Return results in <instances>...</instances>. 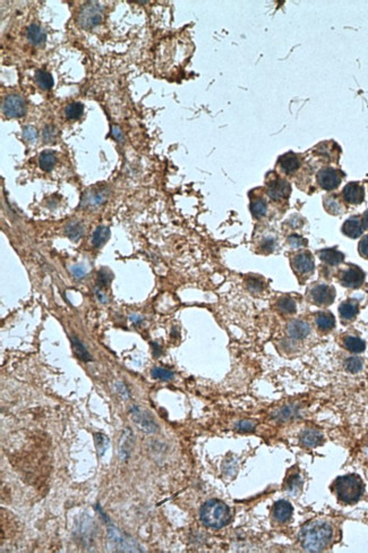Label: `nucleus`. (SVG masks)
Masks as SVG:
<instances>
[{
    "label": "nucleus",
    "instance_id": "nucleus-1",
    "mask_svg": "<svg viewBox=\"0 0 368 553\" xmlns=\"http://www.w3.org/2000/svg\"><path fill=\"white\" fill-rule=\"evenodd\" d=\"M332 534L333 530L329 522L313 521L303 526L299 537L306 551L321 552L329 545Z\"/></svg>",
    "mask_w": 368,
    "mask_h": 553
},
{
    "label": "nucleus",
    "instance_id": "nucleus-2",
    "mask_svg": "<svg viewBox=\"0 0 368 553\" xmlns=\"http://www.w3.org/2000/svg\"><path fill=\"white\" fill-rule=\"evenodd\" d=\"M201 521L210 528H222L231 519V511L226 503L212 499L203 504L200 511Z\"/></svg>",
    "mask_w": 368,
    "mask_h": 553
},
{
    "label": "nucleus",
    "instance_id": "nucleus-3",
    "mask_svg": "<svg viewBox=\"0 0 368 553\" xmlns=\"http://www.w3.org/2000/svg\"><path fill=\"white\" fill-rule=\"evenodd\" d=\"M334 489L340 501L344 503H356L364 493V483L358 475L350 474L337 478Z\"/></svg>",
    "mask_w": 368,
    "mask_h": 553
},
{
    "label": "nucleus",
    "instance_id": "nucleus-4",
    "mask_svg": "<svg viewBox=\"0 0 368 553\" xmlns=\"http://www.w3.org/2000/svg\"><path fill=\"white\" fill-rule=\"evenodd\" d=\"M101 21H102L101 7L96 2L85 3L78 15V23L85 29L94 28L101 23Z\"/></svg>",
    "mask_w": 368,
    "mask_h": 553
},
{
    "label": "nucleus",
    "instance_id": "nucleus-5",
    "mask_svg": "<svg viewBox=\"0 0 368 553\" xmlns=\"http://www.w3.org/2000/svg\"><path fill=\"white\" fill-rule=\"evenodd\" d=\"M340 283L347 288H359L365 281V272L357 265H349L339 275Z\"/></svg>",
    "mask_w": 368,
    "mask_h": 553
},
{
    "label": "nucleus",
    "instance_id": "nucleus-6",
    "mask_svg": "<svg viewBox=\"0 0 368 553\" xmlns=\"http://www.w3.org/2000/svg\"><path fill=\"white\" fill-rule=\"evenodd\" d=\"M130 413H131V418H133L135 424H136L143 432L152 434V433H155L157 430H159V427H157V424L155 423L154 418L146 412V410L142 409L141 407L134 406L133 408H131Z\"/></svg>",
    "mask_w": 368,
    "mask_h": 553
},
{
    "label": "nucleus",
    "instance_id": "nucleus-7",
    "mask_svg": "<svg viewBox=\"0 0 368 553\" xmlns=\"http://www.w3.org/2000/svg\"><path fill=\"white\" fill-rule=\"evenodd\" d=\"M2 114L8 118H20L25 115L26 106L22 96L17 94L8 95L5 99L1 107Z\"/></svg>",
    "mask_w": 368,
    "mask_h": 553
},
{
    "label": "nucleus",
    "instance_id": "nucleus-8",
    "mask_svg": "<svg viewBox=\"0 0 368 553\" xmlns=\"http://www.w3.org/2000/svg\"><path fill=\"white\" fill-rule=\"evenodd\" d=\"M291 267L296 272V275L306 276L311 274L315 268L313 255L306 251L297 253L296 255L292 256Z\"/></svg>",
    "mask_w": 368,
    "mask_h": 553
},
{
    "label": "nucleus",
    "instance_id": "nucleus-9",
    "mask_svg": "<svg viewBox=\"0 0 368 553\" xmlns=\"http://www.w3.org/2000/svg\"><path fill=\"white\" fill-rule=\"evenodd\" d=\"M317 183L323 189L333 190L341 184V175L334 168H323L317 174Z\"/></svg>",
    "mask_w": 368,
    "mask_h": 553
},
{
    "label": "nucleus",
    "instance_id": "nucleus-10",
    "mask_svg": "<svg viewBox=\"0 0 368 553\" xmlns=\"http://www.w3.org/2000/svg\"><path fill=\"white\" fill-rule=\"evenodd\" d=\"M310 297L315 304L318 306L331 305L336 300V289L332 286L321 283V285L311 288Z\"/></svg>",
    "mask_w": 368,
    "mask_h": 553
},
{
    "label": "nucleus",
    "instance_id": "nucleus-11",
    "mask_svg": "<svg viewBox=\"0 0 368 553\" xmlns=\"http://www.w3.org/2000/svg\"><path fill=\"white\" fill-rule=\"evenodd\" d=\"M108 534L111 542H114L122 551H141L137 543H135L131 539H126L125 535L120 533L114 526H110L108 528Z\"/></svg>",
    "mask_w": 368,
    "mask_h": 553
},
{
    "label": "nucleus",
    "instance_id": "nucleus-12",
    "mask_svg": "<svg viewBox=\"0 0 368 553\" xmlns=\"http://www.w3.org/2000/svg\"><path fill=\"white\" fill-rule=\"evenodd\" d=\"M291 192L290 184L284 179L276 178L268 186V195L274 201L287 199Z\"/></svg>",
    "mask_w": 368,
    "mask_h": 553
},
{
    "label": "nucleus",
    "instance_id": "nucleus-13",
    "mask_svg": "<svg viewBox=\"0 0 368 553\" xmlns=\"http://www.w3.org/2000/svg\"><path fill=\"white\" fill-rule=\"evenodd\" d=\"M342 197L349 204H360L365 199V189L358 183H349L342 190Z\"/></svg>",
    "mask_w": 368,
    "mask_h": 553
},
{
    "label": "nucleus",
    "instance_id": "nucleus-14",
    "mask_svg": "<svg viewBox=\"0 0 368 553\" xmlns=\"http://www.w3.org/2000/svg\"><path fill=\"white\" fill-rule=\"evenodd\" d=\"M134 446V434L129 428L123 429L119 442V457L122 461H128Z\"/></svg>",
    "mask_w": 368,
    "mask_h": 553
},
{
    "label": "nucleus",
    "instance_id": "nucleus-15",
    "mask_svg": "<svg viewBox=\"0 0 368 553\" xmlns=\"http://www.w3.org/2000/svg\"><path fill=\"white\" fill-rule=\"evenodd\" d=\"M364 226L359 216H351L347 219L342 226V233L350 238H358L363 235Z\"/></svg>",
    "mask_w": 368,
    "mask_h": 553
},
{
    "label": "nucleus",
    "instance_id": "nucleus-16",
    "mask_svg": "<svg viewBox=\"0 0 368 553\" xmlns=\"http://www.w3.org/2000/svg\"><path fill=\"white\" fill-rule=\"evenodd\" d=\"M279 166L280 169L283 171L284 174L291 175L294 174L296 170H298L300 166V159L297 154H295L294 152L285 153V154L281 155L279 158Z\"/></svg>",
    "mask_w": 368,
    "mask_h": 553
},
{
    "label": "nucleus",
    "instance_id": "nucleus-17",
    "mask_svg": "<svg viewBox=\"0 0 368 553\" xmlns=\"http://www.w3.org/2000/svg\"><path fill=\"white\" fill-rule=\"evenodd\" d=\"M107 197H108V193L106 188L93 189L91 192L86 194V195H84L83 200H82V207H92V208L100 207V205L107 200Z\"/></svg>",
    "mask_w": 368,
    "mask_h": 553
},
{
    "label": "nucleus",
    "instance_id": "nucleus-18",
    "mask_svg": "<svg viewBox=\"0 0 368 553\" xmlns=\"http://www.w3.org/2000/svg\"><path fill=\"white\" fill-rule=\"evenodd\" d=\"M287 331L290 337L295 339H304L309 335V326L300 320H294L288 324Z\"/></svg>",
    "mask_w": 368,
    "mask_h": 553
},
{
    "label": "nucleus",
    "instance_id": "nucleus-19",
    "mask_svg": "<svg viewBox=\"0 0 368 553\" xmlns=\"http://www.w3.org/2000/svg\"><path fill=\"white\" fill-rule=\"evenodd\" d=\"M318 256L323 262L329 265H339L344 261V254L336 248H324L318 252Z\"/></svg>",
    "mask_w": 368,
    "mask_h": 553
},
{
    "label": "nucleus",
    "instance_id": "nucleus-20",
    "mask_svg": "<svg viewBox=\"0 0 368 553\" xmlns=\"http://www.w3.org/2000/svg\"><path fill=\"white\" fill-rule=\"evenodd\" d=\"M359 312V305L358 302L355 300H348L341 303L339 306V313L341 319L344 321L354 320Z\"/></svg>",
    "mask_w": 368,
    "mask_h": 553
},
{
    "label": "nucleus",
    "instance_id": "nucleus-21",
    "mask_svg": "<svg viewBox=\"0 0 368 553\" xmlns=\"http://www.w3.org/2000/svg\"><path fill=\"white\" fill-rule=\"evenodd\" d=\"M292 508L291 503H289L285 500H280L277 501L273 507V516L276 521L279 522H287L292 515Z\"/></svg>",
    "mask_w": 368,
    "mask_h": 553
},
{
    "label": "nucleus",
    "instance_id": "nucleus-22",
    "mask_svg": "<svg viewBox=\"0 0 368 553\" xmlns=\"http://www.w3.org/2000/svg\"><path fill=\"white\" fill-rule=\"evenodd\" d=\"M323 441V435L316 430H306L300 434V442L305 447L313 448L320 446Z\"/></svg>",
    "mask_w": 368,
    "mask_h": 553
},
{
    "label": "nucleus",
    "instance_id": "nucleus-23",
    "mask_svg": "<svg viewBox=\"0 0 368 553\" xmlns=\"http://www.w3.org/2000/svg\"><path fill=\"white\" fill-rule=\"evenodd\" d=\"M26 36H28L30 42L34 46H41L47 40L46 32L37 24H31L29 26L28 31H26Z\"/></svg>",
    "mask_w": 368,
    "mask_h": 553
},
{
    "label": "nucleus",
    "instance_id": "nucleus-24",
    "mask_svg": "<svg viewBox=\"0 0 368 553\" xmlns=\"http://www.w3.org/2000/svg\"><path fill=\"white\" fill-rule=\"evenodd\" d=\"M315 322L321 330H331L336 326V317L330 312H321L316 315Z\"/></svg>",
    "mask_w": 368,
    "mask_h": 553
},
{
    "label": "nucleus",
    "instance_id": "nucleus-25",
    "mask_svg": "<svg viewBox=\"0 0 368 553\" xmlns=\"http://www.w3.org/2000/svg\"><path fill=\"white\" fill-rule=\"evenodd\" d=\"M70 341L75 354H76V356L80 358L81 361H84V362L92 361L91 354L89 353V350L86 349V347L83 345V343L80 341V339H77L76 337H70Z\"/></svg>",
    "mask_w": 368,
    "mask_h": 553
},
{
    "label": "nucleus",
    "instance_id": "nucleus-26",
    "mask_svg": "<svg viewBox=\"0 0 368 553\" xmlns=\"http://www.w3.org/2000/svg\"><path fill=\"white\" fill-rule=\"evenodd\" d=\"M344 347L347 348L348 350H350L352 353H356V354H359V353H363L364 350L366 348V343L364 340H362L358 337H351V336H349V337H345L344 338Z\"/></svg>",
    "mask_w": 368,
    "mask_h": 553
},
{
    "label": "nucleus",
    "instance_id": "nucleus-27",
    "mask_svg": "<svg viewBox=\"0 0 368 553\" xmlns=\"http://www.w3.org/2000/svg\"><path fill=\"white\" fill-rule=\"evenodd\" d=\"M109 237H110V230H109L108 227L106 226L97 227L94 230V233H93V237H92L93 245H94L95 247H101V246L108 241Z\"/></svg>",
    "mask_w": 368,
    "mask_h": 553
},
{
    "label": "nucleus",
    "instance_id": "nucleus-28",
    "mask_svg": "<svg viewBox=\"0 0 368 553\" xmlns=\"http://www.w3.org/2000/svg\"><path fill=\"white\" fill-rule=\"evenodd\" d=\"M65 233L67 235V237H68L69 239H71L73 242H76L82 236H83L84 227L82 226V223H80V222L73 221V222H70L66 226Z\"/></svg>",
    "mask_w": 368,
    "mask_h": 553
},
{
    "label": "nucleus",
    "instance_id": "nucleus-29",
    "mask_svg": "<svg viewBox=\"0 0 368 553\" xmlns=\"http://www.w3.org/2000/svg\"><path fill=\"white\" fill-rule=\"evenodd\" d=\"M56 161H57V158L52 151H44L40 154V168L44 171H50L55 167Z\"/></svg>",
    "mask_w": 368,
    "mask_h": 553
},
{
    "label": "nucleus",
    "instance_id": "nucleus-30",
    "mask_svg": "<svg viewBox=\"0 0 368 553\" xmlns=\"http://www.w3.org/2000/svg\"><path fill=\"white\" fill-rule=\"evenodd\" d=\"M35 81L37 85L43 90L51 89L52 85H54V78H52L51 74L42 69L37 70L35 73Z\"/></svg>",
    "mask_w": 368,
    "mask_h": 553
},
{
    "label": "nucleus",
    "instance_id": "nucleus-31",
    "mask_svg": "<svg viewBox=\"0 0 368 553\" xmlns=\"http://www.w3.org/2000/svg\"><path fill=\"white\" fill-rule=\"evenodd\" d=\"M277 308L284 314H292L296 312V303L289 296H283L277 301Z\"/></svg>",
    "mask_w": 368,
    "mask_h": 553
},
{
    "label": "nucleus",
    "instance_id": "nucleus-32",
    "mask_svg": "<svg viewBox=\"0 0 368 553\" xmlns=\"http://www.w3.org/2000/svg\"><path fill=\"white\" fill-rule=\"evenodd\" d=\"M324 208L331 215H340L343 210L342 205L336 196H328L324 199Z\"/></svg>",
    "mask_w": 368,
    "mask_h": 553
},
{
    "label": "nucleus",
    "instance_id": "nucleus-33",
    "mask_svg": "<svg viewBox=\"0 0 368 553\" xmlns=\"http://www.w3.org/2000/svg\"><path fill=\"white\" fill-rule=\"evenodd\" d=\"M250 211L256 219L262 218V216H264L266 215V212H268V205H266V202L262 199H257L253 201L250 204Z\"/></svg>",
    "mask_w": 368,
    "mask_h": 553
},
{
    "label": "nucleus",
    "instance_id": "nucleus-34",
    "mask_svg": "<svg viewBox=\"0 0 368 553\" xmlns=\"http://www.w3.org/2000/svg\"><path fill=\"white\" fill-rule=\"evenodd\" d=\"M84 106L81 102H73L68 104L65 109V115L68 119H78L83 114Z\"/></svg>",
    "mask_w": 368,
    "mask_h": 553
},
{
    "label": "nucleus",
    "instance_id": "nucleus-35",
    "mask_svg": "<svg viewBox=\"0 0 368 553\" xmlns=\"http://www.w3.org/2000/svg\"><path fill=\"white\" fill-rule=\"evenodd\" d=\"M94 444H95V449H96L97 455H99L100 457H102L104 453L107 451L108 447H109L108 436L102 434V433H95V434H94Z\"/></svg>",
    "mask_w": 368,
    "mask_h": 553
},
{
    "label": "nucleus",
    "instance_id": "nucleus-36",
    "mask_svg": "<svg viewBox=\"0 0 368 553\" xmlns=\"http://www.w3.org/2000/svg\"><path fill=\"white\" fill-rule=\"evenodd\" d=\"M151 374L152 376L154 377V379H159V380H162V381H170L174 379L175 376V373L170 371V369H167L164 368H160V366H157V368H154L151 371Z\"/></svg>",
    "mask_w": 368,
    "mask_h": 553
},
{
    "label": "nucleus",
    "instance_id": "nucleus-37",
    "mask_svg": "<svg viewBox=\"0 0 368 553\" xmlns=\"http://www.w3.org/2000/svg\"><path fill=\"white\" fill-rule=\"evenodd\" d=\"M344 366L350 373H358L363 369V361L359 357H350L344 362Z\"/></svg>",
    "mask_w": 368,
    "mask_h": 553
},
{
    "label": "nucleus",
    "instance_id": "nucleus-38",
    "mask_svg": "<svg viewBox=\"0 0 368 553\" xmlns=\"http://www.w3.org/2000/svg\"><path fill=\"white\" fill-rule=\"evenodd\" d=\"M112 274L108 269H101L97 274V285L100 287H107L112 279Z\"/></svg>",
    "mask_w": 368,
    "mask_h": 553
},
{
    "label": "nucleus",
    "instance_id": "nucleus-39",
    "mask_svg": "<svg viewBox=\"0 0 368 553\" xmlns=\"http://www.w3.org/2000/svg\"><path fill=\"white\" fill-rule=\"evenodd\" d=\"M247 287H248V289L250 291H253V293H260V291L263 289V287H264V283L261 279L258 278H254V276H251V278L247 279Z\"/></svg>",
    "mask_w": 368,
    "mask_h": 553
},
{
    "label": "nucleus",
    "instance_id": "nucleus-40",
    "mask_svg": "<svg viewBox=\"0 0 368 553\" xmlns=\"http://www.w3.org/2000/svg\"><path fill=\"white\" fill-rule=\"evenodd\" d=\"M288 244L292 248H300L306 245V241L302 236H298V235H291V236L288 237Z\"/></svg>",
    "mask_w": 368,
    "mask_h": 553
},
{
    "label": "nucleus",
    "instance_id": "nucleus-41",
    "mask_svg": "<svg viewBox=\"0 0 368 553\" xmlns=\"http://www.w3.org/2000/svg\"><path fill=\"white\" fill-rule=\"evenodd\" d=\"M86 271L88 270H86L84 265H74V267L70 268V272L75 279H83L84 276L86 275Z\"/></svg>",
    "mask_w": 368,
    "mask_h": 553
},
{
    "label": "nucleus",
    "instance_id": "nucleus-42",
    "mask_svg": "<svg viewBox=\"0 0 368 553\" xmlns=\"http://www.w3.org/2000/svg\"><path fill=\"white\" fill-rule=\"evenodd\" d=\"M255 427H256V423H255L254 421H248V420L240 421L239 423L237 424V429L239 430V431H244V432L253 431Z\"/></svg>",
    "mask_w": 368,
    "mask_h": 553
},
{
    "label": "nucleus",
    "instance_id": "nucleus-43",
    "mask_svg": "<svg viewBox=\"0 0 368 553\" xmlns=\"http://www.w3.org/2000/svg\"><path fill=\"white\" fill-rule=\"evenodd\" d=\"M23 136L26 141L34 142L37 137V133L35 128H33L32 126H26L23 129Z\"/></svg>",
    "mask_w": 368,
    "mask_h": 553
},
{
    "label": "nucleus",
    "instance_id": "nucleus-44",
    "mask_svg": "<svg viewBox=\"0 0 368 553\" xmlns=\"http://www.w3.org/2000/svg\"><path fill=\"white\" fill-rule=\"evenodd\" d=\"M358 251H359L360 255H362L363 257H365V259L368 260V235H366V236H364V237L362 238V241L359 242Z\"/></svg>",
    "mask_w": 368,
    "mask_h": 553
},
{
    "label": "nucleus",
    "instance_id": "nucleus-45",
    "mask_svg": "<svg viewBox=\"0 0 368 553\" xmlns=\"http://www.w3.org/2000/svg\"><path fill=\"white\" fill-rule=\"evenodd\" d=\"M116 389H117V392L120 396H122V397L126 398V399H128L130 397V391L128 390V388H127L123 383H120V382L116 383Z\"/></svg>",
    "mask_w": 368,
    "mask_h": 553
},
{
    "label": "nucleus",
    "instance_id": "nucleus-46",
    "mask_svg": "<svg viewBox=\"0 0 368 553\" xmlns=\"http://www.w3.org/2000/svg\"><path fill=\"white\" fill-rule=\"evenodd\" d=\"M55 136H56V130H55L54 127L47 126L46 128H44V130H43V138H44V141H46V142H51V141L55 138Z\"/></svg>",
    "mask_w": 368,
    "mask_h": 553
},
{
    "label": "nucleus",
    "instance_id": "nucleus-47",
    "mask_svg": "<svg viewBox=\"0 0 368 553\" xmlns=\"http://www.w3.org/2000/svg\"><path fill=\"white\" fill-rule=\"evenodd\" d=\"M112 135H114L116 140H118L119 142L123 141V134L122 132V129H120L118 126L112 127Z\"/></svg>",
    "mask_w": 368,
    "mask_h": 553
},
{
    "label": "nucleus",
    "instance_id": "nucleus-48",
    "mask_svg": "<svg viewBox=\"0 0 368 553\" xmlns=\"http://www.w3.org/2000/svg\"><path fill=\"white\" fill-rule=\"evenodd\" d=\"M129 320H130L131 323L135 324V326L142 324V322H143V317L141 315H138V314H131L129 316Z\"/></svg>",
    "mask_w": 368,
    "mask_h": 553
},
{
    "label": "nucleus",
    "instance_id": "nucleus-49",
    "mask_svg": "<svg viewBox=\"0 0 368 553\" xmlns=\"http://www.w3.org/2000/svg\"><path fill=\"white\" fill-rule=\"evenodd\" d=\"M274 247V241L273 239H265L263 243V248L268 249V251H272Z\"/></svg>",
    "mask_w": 368,
    "mask_h": 553
},
{
    "label": "nucleus",
    "instance_id": "nucleus-50",
    "mask_svg": "<svg viewBox=\"0 0 368 553\" xmlns=\"http://www.w3.org/2000/svg\"><path fill=\"white\" fill-rule=\"evenodd\" d=\"M95 295H96V297L99 298V301H100L101 303H107V302H108V298H107L106 295H104L103 293H101V291H100L99 289H97V290L95 291Z\"/></svg>",
    "mask_w": 368,
    "mask_h": 553
},
{
    "label": "nucleus",
    "instance_id": "nucleus-51",
    "mask_svg": "<svg viewBox=\"0 0 368 553\" xmlns=\"http://www.w3.org/2000/svg\"><path fill=\"white\" fill-rule=\"evenodd\" d=\"M362 222H363V226L365 229L368 230V210L363 215V219H362Z\"/></svg>",
    "mask_w": 368,
    "mask_h": 553
}]
</instances>
